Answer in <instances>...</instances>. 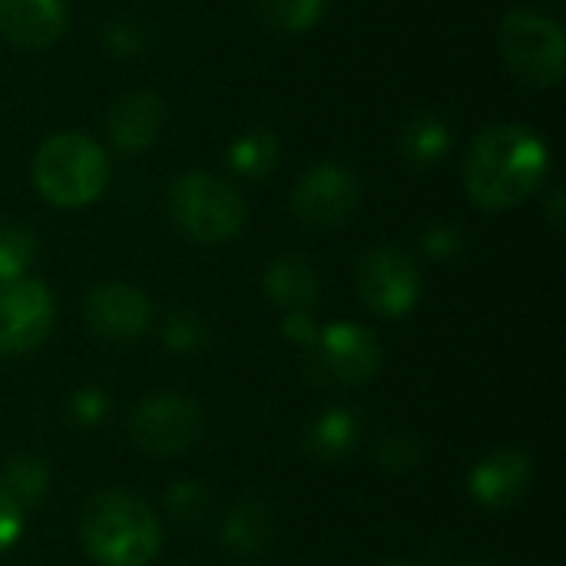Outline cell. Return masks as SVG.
Here are the masks:
<instances>
[{
    "label": "cell",
    "mask_w": 566,
    "mask_h": 566,
    "mask_svg": "<svg viewBox=\"0 0 566 566\" xmlns=\"http://www.w3.org/2000/svg\"><path fill=\"white\" fill-rule=\"evenodd\" d=\"M66 23L63 0H0V33L23 50L50 46Z\"/></svg>",
    "instance_id": "cell-13"
},
{
    "label": "cell",
    "mask_w": 566,
    "mask_h": 566,
    "mask_svg": "<svg viewBox=\"0 0 566 566\" xmlns=\"http://www.w3.org/2000/svg\"><path fill=\"white\" fill-rule=\"evenodd\" d=\"M355 285H358L361 302L385 318L408 315L421 295V275L415 262L395 245L371 249L358 265Z\"/></svg>",
    "instance_id": "cell-8"
},
{
    "label": "cell",
    "mask_w": 566,
    "mask_h": 566,
    "mask_svg": "<svg viewBox=\"0 0 566 566\" xmlns=\"http://www.w3.org/2000/svg\"><path fill=\"white\" fill-rule=\"evenodd\" d=\"M424 245H428V252H434V255H454L458 252V235L451 232V229H431L428 235H424Z\"/></svg>",
    "instance_id": "cell-29"
},
{
    "label": "cell",
    "mask_w": 566,
    "mask_h": 566,
    "mask_svg": "<svg viewBox=\"0 0 566 566\" xmlns=\"http://www.w3.org/2000/svg\"><path fill=\"white\" fill-rule=\"evenodd\" d=\"M226 544L239 554H255L265 547L269 534H272V521H269V511L259 504V501H245L239 504L229 517H226Z\"/></svg>",
    "instance_id": "cell-17"
},
{
    "label": "cell",
    "mask_w": 566,
    "mask_h": 566,
    "mask_svg": "<svg viewBox=\"0 0 566 566\" xmlns=\"http://www.w3.org/2000/svg\"><path fill=\"white\" fill-rule=\"evenodd\" d=\"M159 123H163V99L156 93L136 90V93H126L109 109L106 129H109V139L119 149L133 153V149H143V146L153 143Z\"/></svg>",
    "instance_id": "cell-14"
},
{
    "label": "cell",
    "mask_w": 566,
    "mask_h": 566,
    "mask_svg": "<svg viewBox=\"0 0 566 566\" xmlns=\"http://www.w3.org/2000/svg\"><path fill=\"white\" fill-rule=\"evenodd\" d=\"M196 342H199V322L182 312L172 315L166 325V345H172L176 352H189V348H196Z\"/></svg>",
    "instance_id": "cell-26"
},
{
    "label": "cell",
    "mask_w": 566,
    "mask_h": 566,
    "mask_svg": "<svg viewBox=\"0 0 566 566\" xmlns=\"http://www.w3.org/2000/svg\"><path fill=\"white\" fill-rule=\"evenodd\" d=\"M86 325L109 342H133L149 332L153 325V305L149 298L133 285H99L83 302Z\"/></svg>",
    "instance_id": "cell-11"
},
{
    "label": "cell",
    "mask_w": 566,
    "mask_h": 566,
    "mask_svg": "<svg viewBox=\"0 0 566 566\" xmlns=\"http://www.w3.org/2000/svg\"><path fill=\"white\" fill-rule=\"evenodd\" d=\"M497 40L507 66L521 80L534 86H557L564 80V30L551 17L537 10H514L504 17Z\"/></svg>",
    "instance_id": "cell-5"
},
{
    "label": "cell",
    "mask_w": 566,
    "mask_h": 566,
    "mask_svg": "<svg viewBox=\"0 0 566 566\" xmlns=\"http://www.w3.org/2000/svg\"><path fill=\"white\" fill-rule=\"evenodd\" d=\"M418 461H421V444L408 434H391L378 444V464H385L395 474L411 471Z\"/></svg>",
    "instance_id": "cell-23"
},
{
    "label": "cell",
    "mask_w": 566,
    "mask_h": 566,
    "mask_svg": "<svg viewBox=\"0 0 566 566\" xmlns=\"http://www.w3.org/2000/svg\"><path fill=\"white\" fill-rule=\"evenodd\" d=\"M202 431V411L186 395H153L136 405L129 418V434L139 451L153 458H169L186 451Z\"/></svg>",
    "instance_id": "cell-7"
},
{
    "label": "cell",
    "mask_w": 566,
    "mask_h": 566,
    "mask_svg": "<svg viewBox=\"0 0 566 566\" xmlns=\"http://www.w3.org/2000/svg\"><path fill=\"white\" fill-rule=\"evenodd\" d=\"M106 176H109V166H106L103 149L80 133H60L46 139L33 159L36 189L53 206H63V209L93 202L103 192Z\"/></svg>",
    "instance_id": "cell-3"
},
{
    "label": "cell",
    "mask_w": 566,
    "mask_h": 566,
    "mask_svg": "<svg viewBox=\"0 0 566 566\" xmlns=\"http://www.w3.org/2000/svg\"><path fill=\"white\" fill-rule=\"evenodd\" d=\"M534 481V464L517 448H501L488 454L471 474V497L488 511L514 507Z\"/></svg>",
    "instance_id": "cell-12"
},
{
    "label": "cell",
    "mask_w": 566,
    "mask_h": 566,
    "mask_svg": "<svg viewBox=\"0 0 566 566\" xmlns=\"http://www.w3.org/2000/svg\"><path fill=\"white\" fill-rule=\"evenodd\" d=\"M20 531H23V507L10 494L0 491V551L13 547Z\"/></svg>",
    "instance_id": "cell-25"
},
{
    "label": "cell",
    "mask_w": 566,
    "mask_h": 566,
    "mask_svg": "<svg viewBox=\"0 0 566 566\" xmlns=\"http://www.w3.org/2000/svg\"><path fill=\"white\" fill-rule=\"evenodd\" d=\"M381 368V345L378 338L355 322H335L315 335L308 345L305 371L312 381H332V385H365Z\"/></svg>",
    "instance_id": "cell-6"
},
{
    "label": "cell",
    "mask_w": 566,
    "mask_h": 566,
    "mask_svg": "<svg viewBox=\"0 0 566 566\" xmlns=\"http://www.w3.org/2000/svg\"><path fill=\"white\" fill-rule=\"evenodd\" d=\"M80 541L99 566H146L163 547V527L139 497L103 491L83 507Z\"/></svg>",
    "instance_id": "cell-2"
},
{
    "label": "cell",
    "mask_w": 566,
    "mask_h": 566,
    "mask_svg": "<svg viewBox=\"0 0 566 566\" xmlns=\"http://www.w3.org/2000/svg\"><path fill=\"white\" fill-rule=\"evenodd\" d=\"M265 295L289 315L308 312L318 298V279L302 259H275L265 272Z\"/></svg>",
    "instance_id": "cell-16"
},
{
    "label": "cell",
    "mask_w": 566,
    "mask_h": 566,
    "mask_svg": "<svg viewBox=\"0 0 566 566\" xmlns=\"http://www.w3.org/2000/svg\"><path fill=\"white\" fill-rule=\"evenodd\" d=\"M169 212L196 242H226L245 226L242 196L209 172L179 176L169 189Z\"/></svg>",
    "instance_id": "cell-4"
},
{
    "label": "cell",
    "mask_w": 566,
    "mask_h": 566,
    "mask_svg": "<svg viewBox=\"0 0 566 566\" xmlns=\"http://www.w3.org/2000/svg\"><path fill=\"white\" fill-rule=\"evenodd\" d=\"M388 566H405V564H388Z\"/></svg>",
    "instance_id": "cell-32"
},
{
    "label": "cell",
    "mask_w": 566,
    "mask_h": 566,
    "mask_svg": "<svg viewBox=\"0 0 566 566\" xmlns=\"http://www.w3.org/2000/svg\"><path fill=\"white\" fill-rule=\"evenodd\" d=\"M109 40H113V46H116L119 53H136V50H139V40H136V33H133V27H126V23H119V27H113V33H109Z\"/></svg>",
    "instance_id": "cell-30"
},
{
    "label": "cell",
    "mask_w": 566,
    "mask_h": 566,
    "mask_svg": "<svg viewBox=\"0 0 566 566\" xmlns=\"http://www.w3.org/2000/svg\"><path fill=\"white\" fill-rule=\"evenodd\" d=\"M53 298L46 285L30 279L0 282V352L23 355L43 345L53 328Z\"/></svg>",
    "instance_id": "cell-9"
},
{
    "label": "cell",
    "mask_w": 566,
    "mask_h": 566,
    "mask_svg": "<svg viewBox=\"0 0 566 566\" xmlns=\"http://www.w3.org/2000/svg\"><path fill=\"white\" fill-rule=\"evenodd\" d=\"M279 159V146L275 139L265 133V129H255V133H245L232 143L229 149V163L239 176H249V179H262L272 172Z\"/></svg>",
    "instance_id": "cell-19"
},
{
    "label": "cell",
    "mask_w": 566,
    "mask_h": 566,
    "mask_svg": "<svg viewBox=\"0 0 566 566\" xmlns=\"http://www.w3.org/2000/svg\"><path fill=\"white\" fill-rule=\"evenodd\" d=\"M46 481L50 478H46L43 461L30 458V454H20V458L7 461L3 471H0V491L10 494L20 507L36 504L43 497V491H46Z\"/></svg>",
    "instance_id": "cell-18"
},
{
    "label": "cell",
    "mask_w": 566,
    "mask_h": 566,
    "mask_svg": "<svg viewBox=\"0 0 566 566\" xmlns=\"http://www.w3.org/2000/svg\"><path fill=\"white\" fill-rule=\"evenodd\" d=\"M547 172V146L527 126L484 129L464 163L468 196L481 209H511L524 202Z\"/></svg>",
    "instance_id": "cell-1"
},
{
    "label": "cell",
    "mask_w": 566,
    "mask_h": 566,
    "mask_svg": "<svg viewBox=\"0 0 566 566\" xmlns=\"http://www.w3.org/2000/svg\"><path fill=\"white\" fill-rule=\"evenodd\" d=\"M36 239L23 226H0V282H13L33 262Z\"/></svg>",
    "instance_id": "cell-22"
},
{
    "label": "cell",
    "mask_w": 566,
    "mask_h": 566,
    "mask_svg": "<svg viewBox=\"0 0 566 566\" xmlns=\"http://www.w3.org/2000/svg\"><path fill=\"white\" fill-rule=\"evenodd\" d=\"M551 212H554V222L560 226L564 219H560V192H554V199H551Z\"/></svg>",
    "instance_id": "cell-31"
},
{
    "label": "cell",
    "mask_w": 566,
    "mask_h": 566,
    "mask_svg": "<svg viewBox=\"0 0 566 566\" xmlns=\"http://www.w3.org/2000/svg\"><path fill=\"white\" fill-rule=\"evenodd\" d=\"M358 431H361V424H358L355 415H348L342 408H328V411H322V415H315L308 421L302 444L315 461L335 464L345 454H352V448L358 444Z\"/></svg>",
    "instance_id": "cell-15"
},
{
    "label": "cell",
    "mask_w": 566,
    "mask_h": 566,
    "mask_svg": "<svg viewBox=\"0 0 566 566\" xmlns=\"http://www.w3.org/2000/svg\"><path fill=\"white\" fill-rule=\"evenodd\" d=\"M166 507L179 517V521H199L209 507V494L202 484H192V481H182L176 484L169 494H166Z\"/></svg>",
    "instance_id": "cell-24"
},
{
    "label": "cell",
    "mask_w": 566,
    "mask_h": 566,
    "mask_svg": "<svg viewBox=\"0 0 566 566\" xmlns=\"http://www.w3.org/2000/svg\"><path fill=\"white\" fill-rule=\"evenodd\" d=\"M255 10L262 23H269L272 30L298 33V30H308L322 17L325 0H255Z\"/></svg>",
    "instance_id": "cell-20"
},
{
    "label": "cell",
    "mask_w": 566,
    "mask_h": 566,
    "mask_svg": "<svg viewBox=\"0 0 566 566\" xmlns=\"http://www.w3.org/2000/svg\"><path fill=\"white\" fill-rule=\"evenodd\" d=\"M448 143H451V136H448L444 123L434 116H418L405 133V153L415 166L438 163L448 153Z\"/></svg>",
    "instance_id": "cell-21"
},
{
    "label": "cell",
    "mask_w": 566,
    "mask_h": 566,
    "mask_svg": "<svg viewBox=\"0 0 566 566\" xmlns=\"http://www.w3.org/2000/svg\"><path fill=\"white\" fill-rule=\"evenodd\" d=\"M282 332H285V338L289 342H295V345H312L315 342V335H318V328L312 325V318H308V312H295V315H285V325H282Z\"/></svg>",
    "instance_id": "cell-28"
},
{
    "label": "cell",
    "mask_w": 566,
    "mask_h": 566,
    "mask_svg": "<svg viewBox=\"0 0 566 566\" xmlns=\"http://www.w3.org/2000/svg\"><path fill=\"white\" fill-rule=\"evenodd\" d=\"M106 415V401H103V395L99 391H80L73 401H70V418L76 421V424H96L99 418Z\"/></svg>",
    "instance_id": "cell-27"
},
{
    "label": "cell",
    "mask_w": 566,
    "mask_h": 566,
    "mask_svg": "<svg viewBox=\"0 0 566 566\" xmlns=\"http://www.w3.org/2000/svg\"><path fill=\"white\" fill-rule=\"evenodd\" d=\"M355 206H358V179L335 163L305 172L292 192V209L308 226H342L355 212Z\"/></svg>",
    "instance_id": "cell-10"
}]
</instances>
